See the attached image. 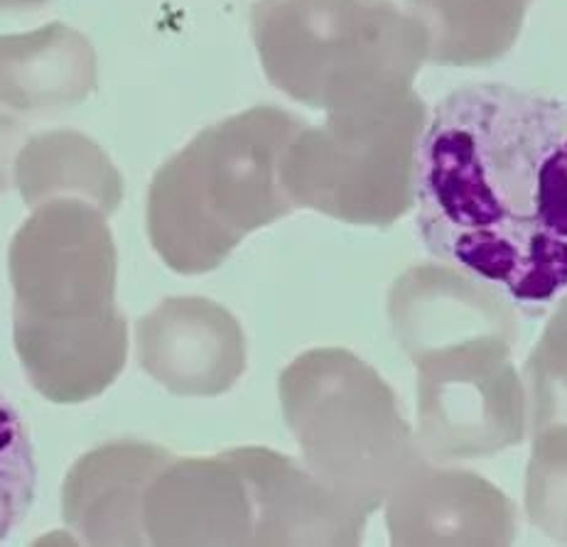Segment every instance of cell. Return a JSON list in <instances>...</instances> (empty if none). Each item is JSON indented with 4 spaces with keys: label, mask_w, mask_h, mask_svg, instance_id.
Listing matches in <instances>:
<instances>
[{
    "label": "cell",
    "mask_w": 567,
    "mask_h": 547,
    "mask_svg": "<svg viewBox=\"0 0 567 547\" xmlns=\"http://www.w3.org/2000/svg\"><path fill=\"white\" fill-rule=\"evenodd\" d=\"M38 464L20 410L0 391V543L25 520L35 500Z\"/></svg>",
    "instance_id": "9a60e30c"
},
{
    "label": "cell",
    "mask_w": 567,
    "mask_h": 547,
    "mask_svg": "<svg viewBox=\"0 0 567 547\" xmlns=\"http://www.w3.org/2000/svg\"><path fill=\"white\" fill-rule=\"evenodd\" d=\"M417 234L440 264L543 314L567 295V104L470 84L435 106L415 153Z\"/></svg>",
    "instance_id": "6da1fadb"
},
{
    "label": "cell",
    "mask_w": 567,
    "mask_h": 547,
    "mask_svg": "<svg viewBox=\"0 0 567 547\" xmlns=\"http://www.w3.org/2000/svg\"><path fill=\"white\" fill-rule=\"evenodd\" d=\"M427 109L415 91L377 106L305 123L282 157V182L298 209L347 224L389 226L415 204V153Z\"/></svg>",
    "instance_id": "52a82bcc"
},
{
    "label": "cell",
    "mask_w": 567,
    "mask_h": 547,
    "mask_svg": "<svg viewBox=\"0 0 567 547\" xmlns=\"http://www.w3.org/2000/svg\"><path fill=\"white\" fill-rule=\"evenodd\" d=\"M280 405L308 469L367 520L425 457L395 393L351 351L300 353L280 373Z\"/></svg>",
    "instance_id": "8992f818"
},
{
    "label": "cell",
    "mask_w": 567,
    "mask_h": 547,
    "mask_svg": "<svg viewBox=\"0 0 567 547\" xmlns=\"http://www.w3.org/2000/svg\"><path fill=\"white\" fill-rule=\"evenodd\" d=\"M48 3L50 0H0V10H35Z\"/></svg>",
    "instance_id": "e0dca14e"
},
{
    "label": "cell",
    "mask_w": 567,
    "mask_h": 547,
    "mask_svg": "<svg viewBox=\"0 0 567 547\" xmlns=\"http://www.w3.org/2000/svg\"><path fill=\"white\" fill-rule=\"evenodd\" d=\"M393 545H512L516 504L474 472L435 469L427 457L385 498Z\"/></svg>",
    "instance_id": "30bf717a"
},
{
    "label": "cell",
    "mask_w": 567,
    "mask_h": 547,
    "mask_svg": "<svg viewBox=\"0 0 567 547\" xmlns=\"http://www.w3.org/2000/svg\"><path fill=\"white\" fill-rule=\"evenodd\" d=\"M141 369L183 398L221 395L246 371V337L226 307L207 298H167L135 329Z\"/></svg>",
    "instance_id": "9c48e42d"
},
{
    "label": "cell",
    "mask_w": 567,
    "mask_h": 547,
    "mask_svg": "<svg viewBox=\"0 0 567 547\" xmlns=\"http://www.w3.org/2000/svg\"><path fill=\"white\" fill-rule=\"evenodd\" d=\"M173 460L157 444L121 440L92 450L64 482V520L89 545H145L143 496Z\"/></svg>",
    "instance_id": "8fae6325"
},
{
    "label": "cell",
    "mask_w": 567,
    "mask_h": 547,
    "mask_svg": "<svg viewBox=\"0 0 567 547\" xmlns=\"http://www.w3.org/2000/svg\"><path fill=\"white\" fill-rule=\"evenodd\" d=\"M96 82L94 44L64 22L0 35V106L18 113L72 109L89 99Z\"/></svg>",
    "instance_id": "7c38bea8"
},
{
    "label": "cell",
    "mask_w": 567,
    "mask_h": 547,
    "mask_svg": "<svg viewBox=\"0 0 567 547\" xmlns=\"http://www.w3.org/2000/svg\"><path fill=\"white\" fill-rule=\"evenodd\" d=\"M389 314L417 369V447L430 462L496 457L526 440V391L512 361L516 310L452 266L393 282Z\"/></svg>",
    "instance_id": "7a4b0ae2"
},
{
    "label": "cell",
    "mask_w": 567,
    "mask_h": 547,
    "mask_svg": "<svg viewBox=\"0 0 567 547\" xmlns=\"http://www.w3.org/2000/svg\"><path fill=\"white\" fill-rule=\"evenodd\" d=\"M8 272L16 351L32 389L64 405L104 393L128 357L106 216L82 199L42 202L13 236Z\"/></svg>",
    "instance_id": "3957f363"
},
{
    "label": "cell",
    "mask_w": 567,
    "mask_h": 547,
    "mask_svg": "<svg viewBox=\"0 0 567 547\" xmlns=\"http://www.w3.org/2000/svg\"><path fill=\"white\" fill-rule=\"evenodd\" d=\"M305 121L254 106L197 133L147 189V236L179 276L217 270L244 238L292 214L282 157Z\"/></svg>",
    "instance_id": "277c9868"
},
{
    "label": "cell",
    "mask_w": 567,
    "mask_h": 547,
    "mask_svg": "<svg viewBox=\"0 0 567 547\" xmlns=\"http://www.w3.org/2000/svg\"><path fill=\"white\" fill-rule=\"evenodd\" d=\"M13 179L30 209L50 199H82L111 216L123 202V177L104 147L70 128L44 131L22 143Z\"/></svg>",
    "instance_id": "4fadbf2b"
},
{
    "label": "cell",
    "mask_w": 567,
    "mask_h": 547,
    "mask_svg": "<svg viewBox=\"0 0 567 547\" xmlns=\"http://www.w3.org/2000/svg\"><path fill=\"white\" fill-rule=\"evenodd\" d=\"M28 128L16 116L0 106V195H6L13 185V175L10 167L16 165V157L20 153L22 143H25Z\"/></svg>",
    "instance_id": "2e32d148"
},
{
    "label": "cell",
    "mask_w": 567,
    "mask_h": 547,
    "mask_svg": "<svg viewBox=\"0 0 567 547\" xmlns=\"http://www.w3.org/2000/svg\"><path fill=\"white\" fill-rule=\"evenodd\" d=\"M533 0H411L427 62L486 66L514 48Z\"/></svg>",
    "instance_id": "5bb4252c"
},
{
    "label": "cell",
    "mask_w": 567,
    "mask_h": 547,
    "mask_svg": "<svg viewBox=\"0 0 567 547\" xmlns=\"http://www.w3.org/2000/svg\"><path fill=\"white\" fill-rule=\"evenodd\" d=\"M143 533L151 545H256V498L236 450L169 460L145 488Z\"/></svg>",
    "instance_id": "ba28073f"
},
{
    "label": "cell",
    "mask_w": 567,
    "mask_h": 547,
    "mask_svg": "<svg viewBox=\"0 0 567 547\" xmlns=\"http://www.w3.org/2000/svg\"><path fill=\"white\" fill-rule=\"evenodd\" d=\"M251 35L268 82L327 113L408 94L427 62L421 25L393 0H258Z\"/></svg>",
    "instance_id": "5b68a950"
}]
</instances>
